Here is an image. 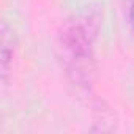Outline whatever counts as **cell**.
<instances>
[{"mask_svg":"<svg viewBox=\"0 0 134 134\" xmlns=\"http://www.w3.org/2000/svg\"><path fill=\"white\" fill-rule=\"evenodd\" d=\"M101 27V13L96 8H85L66 21L58 33V43L70 58L71 70L77 76L85 74L92 62L93 43Z\"/></svg>","mask_w":134,"mask_h":134,"instance_id":"6da1fadb","label":"cell"},{"mask_svg":"<svg viewBox=\"0 0 134 134\" xmlns=\"http://www.w3.org/2000/svg\"><path fill=\"white\" fill-rule=\"evenodd\" d=\"M0 54H2V77L7 79V74L10 71V66L13 62L14 49H16V38L13 30L8 27L7 22H2V40H0Z\"/></svg>","mask_w":134,"mask_h":134,"instance_id":"7a4b0ae2","label":"cell"},{"mask_svg":"<svg viewBox=\"0 0 134 134\" xmlns=\"http://www.w3.org/2000/svg\"><path fill=\"white\" fill-rule=\"evenodd\" d=\"M128 25L134 35V0H128Z\"/></svg>","mask_w":134,"mask_h":134,"instance_id":"3957f363","label":"cell"}]
</instances>
